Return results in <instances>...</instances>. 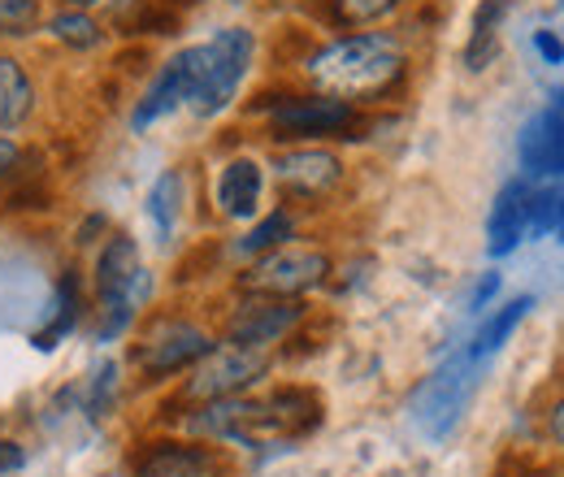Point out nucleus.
Returning a JSON list of instances; mask_svg holds the SVG:
<instances>
[{"label": "nucleus", "instance_id": "obj_1", "mask_svg": "<svg viewBox=\"0 0 564 477\" xmlns=\"http://www.w3.org/2000/svg\"><path fill=\"white\" fill-rule=\"evenodd\" d=\"M404 48L387 31H360L322 44L304 57V74L322 96L348 100V105H373L387 100L404 83Z\"/></svg>", "mask_w": 564, "mask_h": 477}, {"label": "nucleus", "instance_id": "obj_2", "mask_svg": "<svg viewBox=\"0 0 564 477\" xmlns=\"http://www.w3.org/2000/svg\"><path fill=\"white\" fill-rule=\"evenodd\" d=\"M252 57H257V40L243 26H221L213 40L196 44V48H183V66L192 78V100L187 105L200 118L221 113L239 96V83L248 78Z\"/></svg>", "mask_w": 564, "mask_h": 477}, {"label": "nucleus", "instance_id": "obj_3", "mask_svg": "<svg viewBox=\"0 0 564 477\" xmlns=\"http://www.w3.org/2000/svg\"><path fill=\"white\" fill-rule=\"evenodd\" d=\"M478 365L482 360H474L469 351H456L417 387L413 421H417V430L425 438H447L460 425V416H465L474 391H478Z\"/></svg>", "mask_w": 564, "mask_h": 477}, {"label": "nucleus", "instance_id": "obj_4", "mask_svg": "<svg viewBox=\"0 0 564 477\" xmlns=\"http://www.w3.org/2000/svg\"><path fill=\"white\" fill-rule=\"evenodd\" d=\"M330 278V257L322 248H300V243H282L274 252L257 257L239 286L243 295H274V300H304L308 291L326 286Z\"/></svg>", "mask_w": 564, "mask_h": 477}, {"label": "nucleus", "instance_id": "obj_5", "mask_svg": "<svg viewBox=\"0 0 564 477\" xmlns=\"http://www.w3.org/2000/svg\"><path fill=\"white\" fill-rule=\"evenodd\" d=\"M270 105V127L282 139H326V135H352L360 127V113L348 100L335 96H261Z\"/></svg>", "mask_w": 564, "mask_h": 477}, {"label": "nucleus", "instance_id": "obj_6", "mask_svg": "<svg viewBox=\"0 0 564 477\" xmlns=\"http://www.w3.org/2000/svg\"><path fill=\"white\" fill-rule=\"evenodd\" d=\"M265 369H270L265 351H248V347H235V343H217L205 360L192 365V378H187L183 395L196 400V404L230 400V395H243Z\"/></svg>", "mask_w": 564, "mask_h": 477}, {"label": "nucleus", "instance_id": "obj_7", "mask_svg": "<svg viewBox=\"0 0 564 477\" xmlns=\"http://www.w3.org/2000/svg\"><path fill=\"white\" fill-rule=\"evenodd\" d=\"M300 322H304V304H300V300L243 295V300L235 304V313L226 317V343L248 347V351H265L270 343L286 339Z\"/></svg>", "mask_w": 564, "mask_h": 477}, {"label": "nucleus", "instance_id": "obj_8", "mask_svg": "<svg viewBox=\"0 0 564 477\" xmlns=\"http://www.w3.org/2000/svg\"><path fill=\"white\" fill-rule=\"evenodd\" d=\"M187 425L196 434H205V438H226V443H239V447H270V443H279L265 400H243V395L200 404Z\"/></svg>", "mask_w": 564, "mask_h": 477}, {"label": "nucleus", "instance_id": "obj_9", "mask_svg": "<svg viewBox=\"0 0 564 477\" xmlns=\"http://www.w3.org/2000/svg\"><path fill=\"white\" fill-rule=\"evenodd\" d=\"M217 343L209 330L192 326V322H156L140 343V369L148 378H170L192 369L196 360H205Z\"/></svg>", "mask_w": 564, "mask_h": 477}, {"label": "nucleus", "instance_id": "obj_10", "mask_svg": "<svg viewBox=\"0 0 564 477\" xmlns=\"http://www.w3.org/2000/svg\"><path fill=\"white\" fill-rule=\"evenodd\" d=\"M274 178L295 200H322L344 183V161L326 148H295L274 161Z\"/></svg>", "mask_w": 564, "mask_h": 477}, {"label": "nucleus", "instance_id": "obj_11", "mask_svg": "<svg viewBox=\"0 0 564 477\" xmlns=\"http://www.w3.org/2000/svg\"><path fill=\"white\" fill-rule=\"evenodd\" d=\"M96 291H100V304L135 308V300L143 295V261L131 235H113L105 243L96 261Z\"/></svg>", "mask_w": 564, "mask_h": 477}, {"label": "nucleus", "instance_id": "obj_12", "mask_svg": "<svg viewBox=\"0 0 564 477\" xmlns=\"http://www.w3.org/2000/svg\"><path fill=\"white\" fill-rule=\"evenodd\" d=\"M261 196H265V170L252 156H235V161L221 165V174H217V208L226 217H235V221L257 217Z\"/></svg>", "mask_w": 564, "mask_h": 477}, {"label": "nucleus", "instance_id": "obj_13", "mask_svg": "<svg viewBox=\"0 0 564 477\" xmlns=\"http://www.w3.org/2000/svg\"><path fill=\"white\" fill-rule=\"evenodd\" d=\"M217 456L196 443H148L135 456V477H213Z\"/></svg>", "mask_w": 564, "mask_h": 477}, {"label": "nucleus", "instance_id": "obj_14", "mask_svg": "<svg viewBox=\"0 0 564 477\" xmlns=\"http://www.w3.org/2000/svg\"><path fill=\"white\" fill-rule=\"evenodd\" d=\"M187 100H192V78H187V66H183V53H174L165 66L156 69V78L148 83L143 100L135 105L131 127H135V131H148L152 122H161L165 113H174V109L187 105Z\"/></svg>", "mask_w": 564, "mask_h": 477}, {"label": "nucleus", "instance_id": "obj_15", "mask_svg": "<svg viewBox=\"0 0 564 477\" xmlns=\"http://www.w3.org/2000/svg\"><path fill=\"white\" fill-rule=\"evenodd\" d=\"M525 208H530V178H517L495 196V208L487 217V252L491 257L517 252V243L525 239Z\"/></svg>", "mask_w": 564, "mask_h": 477}, {"label": "nucleus", "instance_id": "obj_16", "mask_svg": "<svg viewBox=\"0 0 564 477\" xmlns=\"http://www.w3.org/2000/svg\"><path fill=\"white\" fill-rule=\"evenodd\" d=\"M265 409L274 421V438L291 443V438H304L322 425V400L308 391V387H279L265 395Z\"/></svg>", "mask_w": 564, "mask_h": 477}, {"label": "nucleus", "instance_id": "obj_17", "mask_svg": "<svg viewBox=\"0 0 564 477\" xmlns=\"http://www.w3.org/2000/svg\"><path fill=\"white\" fill-rule=\"evenodd\" d=\"M512 13V0H482L474 9V26H469V44H465V69L482 74L499 57V31Z\"/></svg>", "mask_w": 564, "mask_h": 477}, {"label": "nucleus", "instance_id": "obj_18", "mask_svg": "<svg viewBox=\"0 0 564 477\" xmlns=\"http://www.w3.org/2000/svg\"><path fill=\"white\" fill-rule=\"evenodd\" d=\"M31 105H35V87L26 69L0 53V131H18L31 118Z\"/></svg>", "mask_w": 564, "mask_h": 477}, {"label": "nucleus", "instance_id": "obj_19", "mask_svg": "<svg viewBox=\"0 0 564 477\" xmlns=\"http://www.w3.org/2000/svg\"><path fill=\"white\" fill-rule=\"evenodd\" d=\"M530 308H534V295H517V300H508L499 313H491V317L482 322V330L474 335V343H469L465 351H469L474 360H487V356H495L503 343L512 339V330L525 322V313H530Z\"/></svg>", "mask_w": 564, "mask_h": 477}, {"label": "nucleus", "instance_id": "obj_20", "mask_svg": "<svg viewBox=\"0 0 564 477\" xmlns=\"http://www.w3.org/2000/svg\"><path fill=\"white\" fill-rule=\"evenodd\" d=\"M286 239H295V221H291L286 208H274L270 217H261V221L235 243V252H239V257H265V252L282 248Z\"/></svg>", "mask_w": 564, "mask_h": 477}, {"label": "nucleus", "instance_id": "obj_21", "mask_svg": "<svg viewBox=\"0 0 564 477\" xmlns=\"http://www.w3.org/2000/svg\"><path fill=\"white\" fill-rule=\"evenodd\" d=\"M178 205H183V174H178V170H165V174L152 183V192H148V213H152L161 239H170V230H174V221H178Z\"/></svg>", "mask_w": 564, "mask_h": 477}, {"label": "nucleus", "instance_id": "obj_22", "mask_svg": "<svg viewBox=\"0 0 564 477\" xmlns=\"http://www.w3.org/2000/svg\"><path fill=\"white\" fill-rule=\"evenodd\" d=\"M564 192L561 187H530V208H525V239H556L561 226Z\"/></svg>", "mask_w": 564, "mask_h": 477}, {"label": "nucleus", "instance_id": "obj_23", "mask_svg": "<svg viewBox=\"0 0 564 477\" xmlns=\"http://www.w3.org/2000/svg\"><path fill=\"white\" fill-rule=\"evenodd\" d=\"M48 31H53V40H57V44H66V48H74V53H91V48L105 40L100 22H96V18H87V13H78V9L57 13V18L48 22Z\"/></svg>", "mask_w": 564, "mask_h": 477}, {"label": "nucleus", "instance_id": "obj_24", "mask_svg": "<svg viewBox=\"0 0 564 477\" xmlns=\"http://www.w3.org/2000/svg\"><path fill=\"white\" fill-rule=\"evenodd\" d=\"M543 122V135H547V178H561L564 174V87L552 91L547 109L539 113Z\"/></svg>", "mask_w": 564, "mask_h": 477}, {"label": "nucleus", "instance_id": "obj_25", "mask_svg": "<svg viewBox=\"0 0 564 477\" xmlns=\"http://www.w3.org/2000/svg\"><path fill=\"white\" fill-rule=\"evenodd\" d=\"M78 308H83V300H78V278L66 273V278H62V286H57V322H53L44 335H35V343H40V347H57V339L74 330Z\"/></svg>", "mask_w": 564, "mask_h": 477}, {"label": "nucleus", "instance_id": "obj_26", "mask_svg": "<svg viewBox=\"0 0 564 477\" xmlns=\"http://www.w3.org/2000/svg\"><path fill=\"white\" fill-rule=\"evenodd\" d=\"M404 0H335V22L339 26H369L387 13H395Z\"/></svg>", "mask_w": 564, "mask_h": 477}, {"label": "nucleus", "instance_id": "obj_27", "mask_svg": "<svg viewBox=\"0 0 564 477\" xmlns=\"http://www.w3.org/2000/svg\"><path fill=\"white\" fill-rule=\"evenodd\" d=\"M40 22V0H0V35H31Z\"/></svg>", "mask_w": 564, "mask_h": 477}, {"label": "nucleus", "instance_id": "obj_28", "mask_svg": "<svg viewBox=\"0 0 564 477\" xmlns=\"http://www.w3.org/2000/svg\"><path fill=\"white\" fill-rule=\"evenodd\" d=\"M530 48L539 53V62L543 66H564V40H561V31L556 26H547V22H539L534 31H530Z\"/></svg>", "mask_w": 564, "mask_h": 477}, {"label": "nucleus", "instance_id": "obj_29", "mask_svg": "<svg viewBox=\"0 0 564 477\" xmlns=\"http://www.w3.org/2000/svg\"><path fill=\"white\" fill-rule=\"evenodd\" d=\"M113 387H118V365H100L96 369V378H91V391H87V412L91 416H105V409H109V400H113Z\"/></svg>", "mask_w": 564, "mask_h": 477}, {"label": "nucleus", "instance_id": "obj_30", "mask_svg": "<svg viewBox=\"0 0 564 477\" xmlns=\"http://www.w3.org/2000/svg\"><path fill=\"white\" fill-rule=\"evenodd\" d=\"M495 291H499V273H482V282L474 286V300H469V308H474V313H482V308H487V304L495 300Z\"/></svg>", "mask_w": 564, "mask_h": 477}, {"label": "nucleus", "instance_id": "obj_31", "mask_svg": "<svg viewBox=\"0 0 564 477\" xmlns=\"http://www.w3.org/2000/svg\"><path fill=\"white\" fill-rule=\"evenodd\" d=\"M22 465H26V452H22L18 443L0 438V474H13V469H22Z\"/></svg>", "mask_w": 564, "mask_h": 477}, {"label": "nucleus", "instance_id": "obj_32", "mask_svg": "<svg viewBox=\"0 0 564 477\" xmlns=\"http://www.w3.org/2000/svg\"><path fill=\"white\" fill-rule=\"evenodd\" d=\"M18 161H22V152H18V143L13 139H0V183L18 170Z\"/></svg>", "mask_w": 564, "mask_h": 477}, {"label": "nucleus", "instance_id": "obj_33", "mask_svg": "<svg viewBox=\"0 0 564 477\" xmlns=\"http://www.w3.org/2000/svg\"><path fill=\"white\" fill-rule=\"evenodd\" d=\"M547 434L556 438V447L564 452V395L552 404V412H547Z\"/></svg>", "mask_w": 564, "mask_h": 477}, {"label": "nucleus", "instance_id": "obj_34", "mask_svg": "<svg viewBox=\"0 0 564 477\" xmlns=\"http://www.w3.org/2000/svg\"><path fill=\"white\" fill-rule=\"evenodd\" d=\"M556 243H564V208H561V226H556Z\"/></svg>", "mask_w": 564, "mask_h": 477}, {"label": "nucleus", "instance_id": "obj_35", "mask_svg": "<svg viewBox=\"0 0 564 477\" xmlns=\"http://www.w3.org/2000/svg\"><path fill=\"white\" fill-rule=\"evenodd\" d=\"M156 4H165V9H170V4H196V0H156Z\"/></svg>", "mask_w": 564, "mask_h": 477}, {"label": "nucleus", "instance_id": "obj_36", "mask_svg": "<svg viewBox=\"0 0 564 477\" xmlns=\"http://www.w3.org/2000/svg\"><path fill=\"white\" fill-rule=\"evenodd\" d=\"M66 4H78V9H87V4H100V0H66Z\"/></svg>", "mask_w": 564, "mask_h": 477}, {"label": "nucleus", "instance_id": "obj_37", "mask_svg": "<svg viewBox=\"0 0 564 477\" xmlns=\"http://www.w3.org/2000/svg\"><path fill=\"white\" fill-rule=\"evenodd\" d=\"M530 477H556V474H530Z\"/></svg>", "mask_w": 564, "mask_h": 477}, {"label": "nucleus", "instance_id": "obj_38", "mask_svg": "<svg viewBox=\"0 0 564 477\" xmlns=\"http://www.w3.org/2000/svg\"><path fill=\"white\" fill-rule=\"evenodd\" d=\"M230 4H243V0H230Z\"/></svg>", "mask_w": 564, "mask_h": 477}, {"label": "nucleus", "instance_id": "obj_39", "mask_svg": "<svg viewBox=\"0 0 564 477\" xmlns=\"http://www.w3.org/2000/svg\"><path fill=\"white\" fill-rule=\"evenodd\" d=\"M556 4H561V9H564V0H556Z\"/></svg>", "mask_w": 564, "mask_h": 477}]
</instances>
